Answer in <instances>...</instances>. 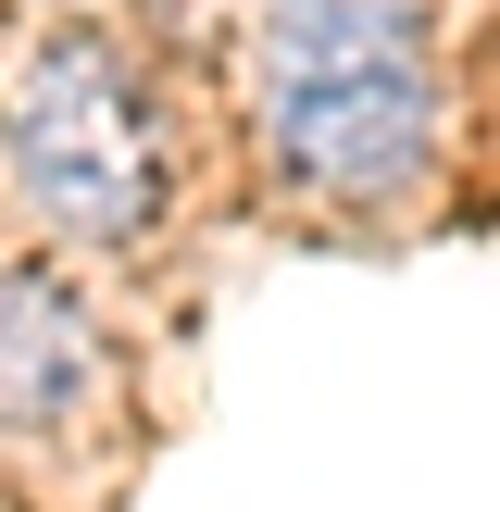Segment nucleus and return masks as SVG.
Wrapping results in <instances>:
<instances>
[{
  "label": "nucleus",
  "mask_w": 500,
  "mask_h": 512,
  "mask_svg": "<svg viewBox=\"0 0 500 512\" xmlns=\"http://www.w3.org/2000/svg\"><path fill=\"white\" fill-rule=\"evenodd\" d=\"M263 138L313 200H388L438 150L425 0H263Z\"/></svg>",
  "instance_id": "nucleus-1"
},
{
  "label": "nucleus",
  "mask_w": 500,
  "mask_h": 512,
  "mask_svg": "<svg viewBox=\"0 0 500 512\" xmlns=\"http://www.w3.org/2000/svg\"><path fill=\"white\" fill-rule=\"evenodd\" d=\"M0 138H13V175L63 238L125 250L163 225V125H150V88L125 75V50L100 25H38L13 50V100H0Z\"/></svg>",
  "instance_id": "nucleus-2"
},
{
  "label": "nucleus",
  "mask_w": 500,
  "mask_h": 512,
  "mask_svg": "<svg viewBox=\"0 0 500 512\" xmlns=\"http://www.w3.org/2000/svg\"><path fill=\"white\" fill-rule=\"evenodd\" d=\"M100 375V338H88V300L63 288L50 263H0V425H63Z\"/></svg>",
  "instance_id": "nucleus-3"
}]
</instances>
